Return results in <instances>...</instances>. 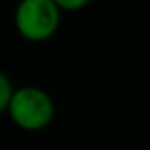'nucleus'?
<instances>
[{"mask_svg": "<svg viewBox=\"0 0 150 150\" xmlns=\"http://www.w3.org/2000/svg\"><path fill=\"white\" fill-rule=\"evenodd\" d=\"M55 114L53 99L36 86H21L13 91L8 106V116L25 131H42L51 124Z\"/></svg>", "mask_w": 150, "mask_h": 150, "instance_id": "nucleus-1", "label": "nucleus"}, {"mask_svg": "<svg viewBox=\"0 0 150 150\" xmlns=\"http://www.w3.org/2000/svg\"><path fill=\"white\" fill-rule=\"evenodd\" d=\"M17 33L29 42H46L61 25V10L55 0H19L13 13Z\"/></svg>", "mask_w": 150, "mask_h": 150, "instance_id": "nucleus-2", "label": "nucleus"}, {"mask_svg": "<svg viewBox=\"0 0 150 150\" xmlns=\"http://www.w3.org/2000/svg\"><path fill=\"white\" fill-rule=\"evenodd\" d=\"M13 91H15V88L11 86L10 78L0 70V114L8 112V106H10V101H11Z\"/></svg>", "mask_w": 150, "mask_h": 150, "instance_id": "nucleus-3", "label": "nucleus"}, {"mask_svg": "<svg viewBox=\"0 0 150 150\" xmlns=\"http://www.w3.org/2000/svg\"><path fill=\"white\" fill-rule=\"evenodd\" d=\"M91 0H55L61 11H80L86 6H89Z\"/></svg>", "mask_w": 150, "mask_h": 150, "instance_id": "nucleus-4", "label": "nucleus"}]
</instances>
